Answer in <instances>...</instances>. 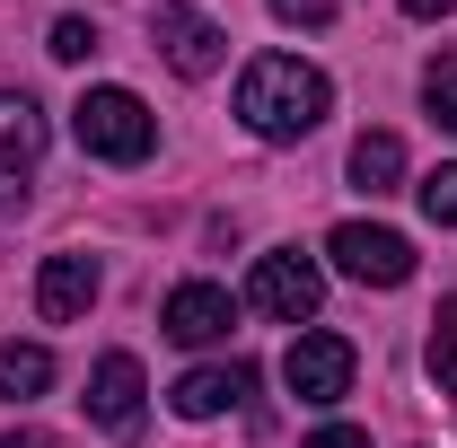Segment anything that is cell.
<instances>
[{
    "instance_id": "6da1fadb",
    "label": "cell",
    "mask_w": 457,
    "mask_h": 448,
    "mask_svg": "<svg viewBox=\"0 0 457 448\" xmlns=\"http://www.w3.org/2000/svg\"><path fill=\"white\" fill-rule=\"evenodd\" d=\"M335 106V88H326V71L299 54H255L246 62V79H237V123L255 132V141H308L317 123Z\"/></svg>"
},
{
    "instance_id": "7a4b0ae2",
    "label": "cell",
    "mask_w": 457,
    "mask_h": 448,
    "mask_svg": "<svg viewBox=\"0 0 457 448\" xmlns=\"http://www.w3.org/2000/svg\"><path fill=\"white\" fill-rule=\"evenodd\" d=\"M71 132H79L88 159H114V168H141V159L159 150V123H150V106H141L132 88H88V97L71 106Z\"/></svg>"
},
{
    "instance_id": "3957f363",
    "label": "cell",
    "mask_w": 457,
    "mask_h": 448,
    "mask_svg": "<svg viewBox=\"0 0 457 448\" xmlns=\"http://www.w3.org/2000/svg\"><path fill=\"white\" fill-rule=\"evenodd\" d=\"M326 255H335V273L370 281V290H396V281H413V237H396V228H370V220H343L335 237H326Z\"/></svg>"
},
{
    "instance_id": "277c9868",
    "label": "cell",
    "mask_w": 457,
    "mask_h": 448,
    "mask_svg": "<svg viewBox=\"0 0 457 448\" xmlns=\"http://www.w3.org/2000/svg\"><path fill=\"white\" fill-rule=\"evenodd\" d=\"M150 45L168 54V71H185V79H212L220 71V27L194 9V0H150Z\"/></svg>"
},
{
    "instance_id": "5b68a950",
    "label": "cell",
    "mask_w": 457,
    "mask_h": 448,
    "mask_svg": "<svg viewBox=\"0 0 457 448\" xmlns=\"http://www.w3.org/2000/svg\"><path fill=\"white\" fill-rule=\"evenodd\" d=\"M246 299H255L264 317L299 326V317H317V299H326V273H317L299 246H282V255H255V281H246Z\"/></svg>"
},
{
    "instance_id": "8992f818",
    "label": "cell",
    "mask_w": 457,
    "mask_h": 448,
    "mask_svg": "<svg viewBox=\"0 0 457 448\" xmlns=\"http://www.w3.org/2000/svg\"><path fill=\"white\" fill-rule=\"evenodd\" d=\"M36 159H45V114L27 106V97H9V88H0V212H18V203H27Z\"/></svg>"
},
{
    "instance_id": "52a82bcc",
    "label": "cell",
    "mask_w": 457,
    "mask_h": 448,
    "mask_svg": "<svg viewBox=\"0 0 457 448\" xmlns=\"http://www.w3.org/2000/svg\"><path fill=\"white\" fill-rule=\"evenodd\" d=\"M282 378H290L299 404H335V395L352 387V343L343 335H299L282 352Z\"/></svg>"
},
{
    "instance_id": "ba28073f",
    "label": "cell",
    "mask_w": 457,
    "mask_h": 448,
    "mask_svg": "<svg viewBox=\"0 0 457 448\" xmlns=\"http://www.w3.org/2000/svg\"><path fill=\"white\" fill-rule=\"evenodd\" d=\"M79 404H88L97 431L132 440V431H141V361H132V352H106V361L88 369V395H79Z\"/></svg>"
},
{
    "instance_id": "9c48e42d",
    "label": "cell",
    "mask_w": 457,
    "mask_h": 448,
    "mask_svg": "<svg viewBox=\"0 0 457 448\" xmlns=\"http://www.w3.org/2000/svg\"><path fill=\"white\" fill-rule=\"evenodd\" d=\"M159 326H168L176 343H220L228 326H237V299H228L220 281H185V290H168V308H159Z\"/></svg>"
},
{
    "instance_id": "30bf717a",
    "label": "cell",
    "mask_w": 457,
    "mask_h": 448,
    "mask_svg": "<svg viewBox=\"0 0 457 448\" xmlns=\"http://www.w3.org/2000/svg\"><path fill=\"white\" fill-rule=\"evenodd\" d=\"M88 299H97V255H45V273H36V317H45V326H71V317H88Z\"/></svg>"
},
{
    "instance_id": "8fae6325",
    "label": "cell",
    "mask_w": 457,
    "mask_h": 448,
    "mask_svg": "<svg viewBox=\"0 0 457 448\" xmlns=\"http://www.w3.org/2000/svg\"><path fill=\"white\" fill-rule=\"evenodd\" d=\"M246 387H255L246 361H228V369H185V378L168 387V404L185 413V422H212V413H228V404H246Z\"/></svg>"
},
{
    "instance_id": "7c38bea8",
    "label": "cell",
    "mask_w": 457,
    "mask_h": 448,
    "mask_svg": "<svg viewBox=\"0 0 457 448\" xmlns=\"http://www.w3.org/2000/svg\"><path fill=\"white\" fill-rule=\"evenodd\" d=\"M352 185H361V194H396L404 185V141L396 132H361V141H352Z\"/></svg>"
},
{
    "instance_id": "4fadbf2b",
    "label": "cell",
    "mask_w": 457,
    "mask_h": 448,
    "mask_svg": "<svg viewBox=\"0 0 457 448\" xmlns=\"http://www.w3.org/2000/svg\"><path fill=\"white\" fill-rule=\"evenodd\" d=\"M54 387V352L45 343H0V395L9 404H27V395Z\"/></svg>"
},
{
    "instance_id": "5bb4252c",
    "label": "cell",
    "mask_w": 457,
    "mask_h": 448,
    "mask_svg": "<svg viewBox=\"0 0 457 448\" xmlns=\"http://www.w3.org/2000/svg\"><path fill=\"white\" fill-rule=\"evenodd\" d=\"M431 387L457 404V308H440V317H431Z\"/></svg>"
},
{
    "instance_id": "9a60e30c",
    "label": "cell",
    "mask_w": 457,
    "mask_h": 448,
    "mask_svg": "<svg viewBox=\"0 0 457 448\" xmlns=\"http://www.w3.org/2000/svg\"><path fill=\"white\" fill-rule=\"evenodd\" d=\"M422 97H431V123L457 132V54H440L431 71H422Z\"/></svg>"
},
{
    "instance_id": "2e32d148",
    "label": "cell",
    "mask_w": 457,
    "mask_h": 448,
    "mask_svg": "<svg viewBox=\"0 0 457 448\" xmlns=\"http://www.w3.org/2000/svg\"><path fill=\"white\" fill-rule=\"evenodd\" d=\"M422 212H431V228H457V159L422 176Z\"/></svg>"
},
{
    "instance_id": "e0dca14e",
    "label": "cell",
    "mask_w": 457,
    "mask_h": 448,
    "mask_svg": "<svg viewBox=\"0 0 457 448\" xmlns=\"http://www.w3.org/2000/svg\"><path fill=\"white\" fill-rule=\"evenodd\" d=\"M45 54H54V62H88V54H97V27H88V18H62Z\"/></svg>"
},
{
    "instance_id": "ac0fdd59",
    "label": "cell",
    "mask_w": 457,
    "mask_h": 448,
    "mask_svg": "<svg viewBox=\"0 0 457 448\" xmlns=\"http://www.w3.org/2000/svg\"><path fill=\"white\" fill-rule=\"evenodd\" d=\"M273 9H282V18H299V27H326V18H335V0H273Z\"/></svg>"
},
{
    "instance_id": "d6986e66",
    "label": "cell",
    "mask_w": 457,
    "mask_h": 448,
    "mask_svg": "<svg viewBox=\"0 0 457 448\" xmlns=\"http://www.w3.org/2000/svg\"><path fill=\"white\" fill-rule=\"evenodd\" d=\"M308 448H370V431H352V422H326V431H317Z\"/></svg>"
},
{
    "instance_id": "ffe728a7",
    "label": "cell",
    "mask_w": 457,
    "mask_h": 448,
    "mask_svg": "<svg viewBox=\"0 0 457 448\" xmlns=\"http://www.w3.org/2000/svg\"><path fill=\"white\" fill-rule=\"evenodd\" d=\"M457 0H404V18H449Z\"/></svg>"
},
{
    "instance_id": "44dd1931",
    "label": "cell",
    "mask_w": 457,
    "mask_h": 448,
    "mask_svg": "<svg viewBox=\"0 0 457 448\" xmlns=\"http://www.w3.org/2000/svg\"><path fill=\"white\" fill-rule=\"evenodd\" d=\"M0 448H54L45 431H0Z\"/></svg>"
}]
</instances>
